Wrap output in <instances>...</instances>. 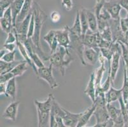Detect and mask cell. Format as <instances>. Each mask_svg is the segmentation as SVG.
I'll return each instance as SVG.
<instances>
[{"label": "cell", "mask_w": 128, "mask_h": 127, "mask_svg": "<svg viewBox=\"0 0 128 127\" xmlns=\"http://www.w3.org/2000/svg\"><path fill=\"white\" fill-rule=\"evenodd\" d=\"M2 18H4V19L7 20L8 21H9V22H12L13 24V16L10 6L8 7V8L4 11Z\"/></svg>", "instance_id": "cell-40"}, {"label": "cell", "mask_w": 128, "mask_h": 127, "mask_svg": "<svg viewBox=\"0 0 128 127\" xmlns=\"http://www.w3.org/2000/svg\"><path fill=\"white\" fill-rule=\"evenodd\" d=\"M56 121L58 122V127H68L67 126H66V125L64 124L63 122V120L60 116H56Z\"/></svg>", "instance_id": "cell-47"}, {"label": "cell", "mask_w": 128, "mask_h": 127, "mask_svg": "<svg viewBox=\"0 0 128 127\" xmlns=\"http://www.w3.org/2000/svg\"><path fill=\"white\" fill-rule=\"evenodd\" d=\"M54 97L52 94H49L48 98L45 101H34V104L36 108V110H39L42 112H50L52 106V102Z\"/></svg>", "instance_id": "cell-16"}, {"label": "cell", "mask_w": 128, "mask_h": 127, "mask_svg": "<svg viewBox=\"0 0 128 127\" xmlns=\"http://www.w3.org/2000/svg\"><path fill=\"white\" fill-rule=\"evenodd\" d=\"M120 46L121 48V51H122V59H123V64L125 65L126 67L127 71L128 73V47L122 43V42L118 41Z\"/></svg>", "instance_id": "cell-31"}, {"label": "cell", "mask_w": 128, "mask_h": 127, "mask_svg": "<svg viewBox=\"0 0 128 127\" xmlns=\"http://www.w3.org/2000/svg\"><path fill=\"white\" fill-rule=\"evenodd\" d=\"M22 61H14L13 62H6L3 60L0 61V74H4L10 73L17 65L21 62Z\"/></svg>", "instance_id": "cell-26"}, {"label": "cell", "mask_w": 128, "mask_h": 127, "mask_svg": "<svg viewBox=\"0 0 128 127\" xmlns=\"http://www.w3.org/2000/svg\"><path fill=\"white\" fill-rule=\"evenodd\" d=\"M56 34L59 46H62L66 50L69 51V48L71 47V38L68 26L56 30Z\"/></svg>", "instance_id": "cell-4"}, {"label": "cell", "mask_w": 128, "mask_h": 127, "mask_svg": "<svg viewBox=\"0 0 128 127\" xmlns=\"http://www.w3.org/2000/svg\"><path fill=\"white\" fill-rule=\"evenodd\" d=\"M84 93L87 95V96L90 98V99L93 102L96 99V85H95V74L94 72L92 73L90 76V79L87 83L86 90H84Z\"/></svg>", "instance_id": "cell-15"}, {"label": "cell", "mask_w": 128, "mask_h": 127, "mask_svg": "<svg viewBox=\"0 0 128 127\" xmlns=\"http://www.w3.org/2000/svg\"><path fill=\"white\" fill-rule=\"evenodd\" d=\"M106 1V0H96V4L94 6V13L96 15L97 18H98L100 13L102 9L104 7L105 2Z\"/></svg>", "instance_id": "cell-34"}, {"label": "cell", "mask_w": 128, "mask_h": 127, "mask_svg": "<svg viewBox=\"0 0 128 127\" xmlns=\"http://www.w3.org/2000/svg\"><path fill=\"white\" fill-rule=\"evenodd\" d=\"M124 66V81L122 87L121 88L122 92V98L124 103L126 104L128 101V73L126 67L123 64Z\"/></svg>", "instance_id": "cell-28"}, {"label": "cell", "mask_w": 128, "mask_h": 127, "mask_svg": "<svg viewBox=\"0 0 128 127\" xmlns=\"http://www.w3.org/2000/svg\"><path fill=\"white\" fill-rule=\"evenodd\" d=\"M122 96V89L117 90L114 88L112 85L111 86L109 90L105 93V99L107 104H111L112 102H116L117 100H119L120 98Z\"/></svg>", "instance_id": "cell-20"}, {"label": "cell", "mask_w": 128, "mask_h": 127, "mask_svg": "<svg viewBox=\"0 0 128 127\" xmlns=\"http://www.w3.org/2000/svg\"><path fill=\"white\" fill-rule=\"evenodd\" d=\"M16 42H17V36L16 32L13 30L12 32L7 34V38L6 39L4 44L16 43Z\"/></svg>", "instance_id": "cell-36"}, {"label": "cell", "mask_w": 128, "mask_h": 127, "mask_svg": "<svg viewBox=\"0 0 128 127\" xmlns=\"http://www.w3.org/2000/svg\"><path fill=\"white\" fill-rule=\"evenodd\" d=\"M8 51L6 50H5L4 48H2L0 51V58H2L6 53H7Z\"/></svg>", "instance_id": "cell-49"}, {"label": "cell", "mask_w": 128, "mask_h": 127, "mask_svg": "<svg viewBox=\"0 0 128 127\" xmlns=\"http://www.w3.org/2000/svg\"><path fill=\"white\" fill-rule=\"evenodd\" d=\"M30 57H31V60H32V62L34 63V64L35 65L36 67L37 68H41V67H45V64H44L43 61L42 60L41 57L38 55V54H37L35 52H34L32 54L30 55Z\"/></svg>", "instance_id": "cell-33"}, {"label": "cell", "mask_w": 128, "mask_h": 127, "mask_svg": "<svg viewBox=\"0 0 128 127\" xmlns=\"http://www.w3.org/2000/svg\"><path fill=\"white\" fill-rule=\"evenodd\" d=\"M34 31V13L32 12V17H31V22H30V26H29L28 32V38H31L33 36Z\"/></svg>", "instance_id": "cell-38"}, {"label": "cell", "mask_w": 128, "mask_h": 127, "mask_svg": "<svg viewBox=\"0 0 128 127\" xmlns=\"http://www.w3.org/2000/svg\"><path fill=\"white\" fill-rule=\"evenodd\" d=\"M62 6L65 7L66 10L70 11L73 6V3L72 0H62Z\"/></svg>", "instance_id": "cell-43"}, {"label": "cell", "mask_w": 128, "mask_h": 127, "mask_svg": "<svg viewBox=\"0 0 128 127\" xmlns=\"http://www.w3.org/2000/svg\"><path fill=\"white\" fill-rule=\"evenodd\" d=\"M118 2L122 8L126 10L127 17H128V0H118Z\"/></svg>", "instance_id": "cell-46"}, {"label": "cell", "mask_w": 128, "mask_h": 127, "mask_svg": "<svg viewBox=\"0 0 128 127\" xmlns=\"http://www.w3.org/2000/svg\"><path fill=\"white\" fill-rule=\"evenodd\" d=\"M37 111L38 116V127H49L50 112H42Z\"/></svg>", "instance_id": "cell-24"}, {"label": "cell", "mask_w": 128, "mask_h": 127, "mask_svg": "<svg viewBox=\"0 0 128 127\" xmlns=\"http://www.w3.org/2000/svg\"><path fill=\"white\" fill-rule=\"evenodd\" d=\"M49 127H59L58 122L56 119V116L53 112L50 111V116Z\"/></svg>", "instance_id": "cell-44"}, {"label": "cell", "mask_w": 128, "mask_h": 127, "mask_svg": "<svg viewBox=\"0 0 128 127\" xmlns=\"http://www.w3.org/2000/svg\"><path fill=\"white\" fill-rule=\"evenodd\" d=\"M99 32H100V36H101L102 39H104L106 41H108L114 42L113 41L112 32L110 26L107 27L106 28L104 29L103 31H99Z\"/></svg>", "instance_id": "cell-32"}, {"label": "cell", "mask_w": 128, "mask_h": 127, "mask_svg": "<svg viewBox=\"0 0 128 127\" xmlns=\"http://www.w3.org/2000/svg\"><path fill=\"white\" fill-rule=\"evenodd\" d=\"M28 64L26 61L23 60L13 69V70L11 71L12 74L16 78L23 75L24 73L28 70Z\"/></svg>", "instance_id": "cell-29"}, {"label": "cell", "mask_w": 128, "mask_h": 127, "mask_svg": "<svg viewBox=\"0 0 128 127\" xmlns=\"http://www.w3.org/2000/svg\"><path fill=\"white\" fill-rule=\"evenodd\" d=\"M16 53V50L14 51V52H8L3 57L1 58V60L6 62H13L16 61L15 60Z\"/></svg>", "instance_id": "cell-35"}, {"label": "cell", "mask_w": 128, "mask_h": 127, "mask_svg": "<svg viewBox=\"0 0 128 127\" xmlns=\"http://www.w3.org/2000/svg\"><path fill=\"white\" fill-rule=\"evenodd\" d=\"M96 109V106L92 103L90 108H87L86 111L82 112V115L76 125V127H85V126L89 122V120L94 115V112Z\"/></svg>", "instance_id": "cell-14"}, {"label": "cell", "mask_w": 128, "mask_h": 127, "mask_svg": "<svg viewBox=\"0 0 128 127\" xmlns=\"http://www.w3.org/2000/svg\"><path fill=\"white\" fill-rule=\"evenodd\" d=\"M121 53H122V51H120V52H116L114 53L112 59L111 65H110V67H109L108 74L110 75L112 85L114 84V81H115L116 76H117V72H118V70L119 69V63L121 57Z\"/></svg>", "instance_id": "cell-11"}, {"label": "cell", "mask_w": 128, "mask_h": 127, "mask_svg": "<svg viewBox=\"0 0 128 127\" xmlns=\"http://www.w3.org/2000/svg\"><path fill=\"white\" fill-rule=\"evenodd\" d=\"M65 115L62 118L66 126L68 127H76L82 113H73L64 109Z\"/></svg>", "instance_id": "cell-13"}, {"label": "cell", "mask_w": 128, "mask_h": 127, "mask_svg": "<svg viewBox=\"0 0 128 127\" xmlns=\"http://www.w3.org/2000/svg\"><path fill=\"white\" fill-rule=\"evenodd\" d=\"M3 48L8 51V52H14L16 50V47H17V43H8L4 44L3 46Z\"/></svg>", "instance_id": "cell-45"}, {"label": "cell", "mask_w": 128, "mask_h": 127, "mask_svg": "<svg viewBox=\"0 0 128 127\" xmlns=\"http://www.w3.org/2000/svg\"><path fill=\"white\" fill-rule=\"evenodd\" d=\"M69 51L66 50L62 46H59L58 50L53 54L49 56L50 64L59 69L62 76H64L66 73V69L70 65L73 60L72 57H70L66 59V57L70 56Z\"/></svg>", "instance_id": "cell-2"}, {"label": "cell", "mask_w": 128, "mask_h": 127, "mask_svg": "<svg viewBox=\"0 0 128 127\" xmlns=\"http://www.w3.org/2000/svg\"><path fill=\"white\" fill-rule=\"evenodd\" d=\"M94 115L96 119V124H103L108 122L110 119V116L107 109V104L96 106Z\"/></svg>", "instance_id": "cell-9"}, {"label": "cell", "mask_w": 128, "mask_h": 127, "mask_svg": "<svg viewBox=\"0 0 128 127\" xmlns=\"http://www.w3.org/2000/svg\"><path fill=\"white\" fill-rule=\"evenodd\" d=\"M32 12L34 15V31L33 36L31 38L34 44V52L44 60H49V56L46 55L42 50L40 45V36L41 31L44 23L46 21L47 15L44 11L42 10L41 7L36 2H34Z\"/></svg>", "instance_id": "cell-1"}, {"label": "cell", "mask_w": 128, "mask_h": 127, "mask_svg": "<svg viewBox=\"0 0 128 127\" xmlns=\"http://www.w3.org/2000/svg\"><path fill=\"white\" fill-rule=\"evenodd\" d=\"M7 83H0V94L1 95H5Z\"/></svg>", "instance_id": "cell-48"}, {"label": "cell", "mask_w": 128, "mask_h": 127, "mask_svg": "<svg viewBox=\"0 0 128 127\" xmlns=\"http://www.w3.org/2000/svg\"><path fill=\"white\" fill-rule=\"evenodd\" d=\"M5 95L12 99H16L17 96V83L16 78H13L6 83V90Z\"/></svg>", "instance_id": "cell-23"}, {"label": "cell", "mask_w": 128, "mask_h": 127, "mask_svg": "<svg viewBox=\"0 0 128 127\" xmlns=\"http://www.w3.org/2000/svg\"><path fill=\"white\" fill-rule=\"evenodd\" d=\"M86 9L82 8L80 10V19L81 25H82V36H85L89 30V24H88V20H87V15H86Z\"/></svg>", "instance_id": "cell-27"}, {"label": "cell", "mask_w": 128, "mask_h": 127, "mask_svg": "<svg viewBox=\"0 0 128 127\" xmlns=\"http://www.w3.org/2000/svg\"><path fill=\"white\" fill-rule=\"evenodd\" d=\"M86 15H87L88 24H89V30L93 32H96L98 31V18L94 12L90 10L86 9Z\"/></svg>", "instance_id": "cell-22"}, {"label": "cell", "mask_w": 128, "mask_h": 127, "mask_svg": "<svg viewBox=\"0 0 128 127\" xmlns=\"http://www.w3.org/2000/svg\"><path fill=\"white\" fill-rule=\"evenodd\" d=\"M33 3H34V0H25L21 11L19 15L18 16L17 20H16V24L21 22L30 13L32 12Z\"/></svg>", "instance_id": "cell-18"}, {"label": "cell", "mask_w": 128, "mask_h": 127, "mask_svg": "<svg viewBox=\"0 0 128 127\" xmlns=\"http://www.w3.org/2000/svg\"><path fill=\"white\" fill-rule=\"evenodd\" d=\"M100 55V48H92L85 46L84 51V59L86 65L96 64V63L99 61Z\"/></svg>", "instance_id": "cell-7"}, {"label": "cell", "mask_w": 128, "mask_h": 127, "mask_svg": "<svg viewBox=\"0 0 128 127\" xmlns=\"http://www.w3.org/2000/svg\"><path fill=\"white\" fill-rule=\"evenodd\" d=\"M60 14L57 11H54L50 14V18L52 22L58 23L60 19Z\"/></svg>", "instance_id": "cell-42"}, {"label": "cell", "mask_w": 128, "mask_h": 127, "mask_svg": "<svg viewBox=\"0 0 128 127\" xmlns=\"http://www.w3.org/2000/svg\"><path fill=\"white\" fill-rule=\"evenodd\" d=\"M107 109L108 111L110 118L114 121V123L122 127L124 125V118L122 110L116 108L111 104H107Z\"/></svg>", "instance_id": "cell-8"}, {"label": "cell", "mask_w": 128, "mask_h": 127, "mask_svg": "<svg viewBox=\"0 0 128 127\" xmlns=\"http://www.w3.org/2000/svg\"><path fill=\"white\" fill-rule=\"evenodd\" d=\"M32 11L21 22L16 24L15 29L16 30V32L18 34L26 35L28 36V32L29 30V26H30V22H31V17H32Z\"/></svg>", "instance_id": "cell-17"}, {"label": "cell", "mask_w": 128, "mask_h": 127, "mask_svg": "<svg viewBox=\"0 0 128 127\" xmlns=\"http://www.w3.org/2000/svg\"><path fill=\"white\" fill-rule=\"evenodd\" d=\"M112 85V83L111 78H110V75L108 74V76H107L106 80L105 81H104V82L102 85V90H103L104 93L107 92L109 90V89H110Z\"/></svg>", "instance_id": "cell-37"}, {"label": "cell", "mask_w": 128, "mask_h": 127, "mask_svg": "<svg viewBox=\"0 0 128 127\" xmlns=\"http://www.w3.org/2000/svg\"><path fill=\"white\" fill-rule=\"evenodd\" d=\"M0 25L2 31L6 34L12 32L14 29V25L12 23L8 21L7 20L4 19V18H1L0 19Z\"/></svg>", "instance_id": "cell-30"}, {"label": "cell", "mask_w": 128, "mask_h": 127, "mask_svg": "<svg viewBox=\"0 0 128 127\" xmlns=\"http://www.w3.org/2000/svg\"><path fill=\"white\" fill-rule=\"evenodd\" d=\"M70 30V32L72 34L76 35L78 36L81 37L82 36V25L80 23V12L79 11H76V17H75L74 24L72 27H68Z\"/></svg>", "instance_id": "cell-25"}, {"label": "cell", "mask_w": 128, "mask_h": 127, "mask_svg": "<svg viewBox=\"0 0 128 127\" xmlns=\"http://www.w3.org/2000/svg\"><path fill=\"white\" fill-rule=\"evenodd\" d=\"M43 39L49 46L50 54H53L58 50L59 45L56 37V30H50L44 36Z\"/></svg>", "instance_id": "cell-12"}, {"label": "cell", "mask_w": 128, "mask_h": 127, "mask_svg": "<svg viewBox=\"0 0 128 127\" xmlns=\"http://www.w3.org/2000/svg\"><path fill=\"white\" fill-rule=\"evenodd\" d=\"M104 8L109 13L112 19L120 20V13L122 8L119 4L118 0H106Z\"/></svg>", "instance_id": "cell-5"}, {"label": "cell", "mask_w": 128, "mask_h": 127, "mask_svg": "<svg viewBox=\"0 0 128 127\" xmlns=\"http://www.w3.org/2000/svg\"><path fill=\"white\" fill-rule=\"evenodd\" d=\"M99 62L101 65L99 67H98L94 71L95 74V85H96V92L98 91H103L102 88V81L103 77L104 76V73L106 71L105 67H104V62H105V58L100 53V57H99Z\"/></svg>", "instance_id": "cell-6"}, {"label": "cell", "mask_w": 128, "mask_h": 127, "mask_svg": "<svg viewBox=\"0 0 128 127\" xmlns=\"http://www.w3.org/2000/svg\"><path fill=\"white\" fill-rule=\"evenodd\" d=\"M53 66L51 64L48 67H43L38 69L36 76L39 78L44 80L48 84L51 89H56L59 87V83L53 75Z\"/></svg>", "instance_id": "cell-3"}, {"label": "cell", "mask_w": 128, "mask_h": 127, "mask_svg": "<svg viewBox=\"0 0 128 127\" xmlns=\"http://www.w3.org/2000/svg\"><path fill=\"white\" fill-rule=\"evenodd\" d=\"M20 105V101H16L11 102L10 104L6 108L5 110L3 113V117L4 119L9 120L16 122L17 119V113H18V107Z\"/></svg>", "instance_id": "cell-10"}, {"label": "cell", "mask_w": 128, "mask_h": 127, "mask_svg": "<svg viewBox=\"0 0 128 127\" xmlns=\"http://www.w3.org/2000/svg\"><path fill=\"white\" fill-rule=\"evenodd\" d=\"M120 26L124 34L128 32V17L120 19Z\"/></svg>", "instance_id": "cell-39"}, {"label": "cell", "mask_w": 128, "mask_h": 127, "mask_svg": "<svg viewBox=\"0 0 128 127\" xmlns=\"http://www.w3.org/2000/svg\"><path fill=\"white\" fill-rule=\"evenodd\" d=\"M24 1H25V0H14L11 4V5H10L13 16V25H14V27H16V20H17L18 16L19 15L21 11Z\"/></svg>", "instance_id": "cell-19"}, {"label": "cell", "mask_w": 128, "mask_h": 127, "mask_svg": "<svg viewBox=\"0 0 128 127\" xmlns=\"http://www.w3.org/2000/svg\"><path fill=\"white\" fill-rule=\"evenodd\" d=\"M13 78H16V77L14 76L11 72L4 74H1V76H0V83H7Z\"/></svg>", "instance_id": "cell-41"}, {"label": "cell", "mask_w": 128, "mask_h": 127, "mask_svg": "<svg viewBox=\"0 0 128 127\" xmlns=\"http://www.w3.org/2000/svg\"><path fill=\"white\" fill-rule=\"evenodd\" d=\"M16 43H17V48L18 49L21 55L22 56L23 58L24 59V60L26 61L27 62H28V64L30 66L32 67V69H33V71L35 72L36 74L37 72H38V68L36 67L35 65L34 64V63L32 62V60H31V57H30V55H29L28 52L27 51L26 48V47L24 46V45H23V43H20V42H19L17 40V42H16Z\"/></svg>", "instance_id": "cell-21"}]
</instances>
